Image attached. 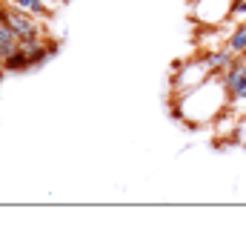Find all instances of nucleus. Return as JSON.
Returning a JSON list of instances; mask_svg holds the SVG:
<instances>
[{
	"mask_svg": "<svg viewBox=\"0 0 246 252\" xmlns=\"http://www.w3.org/2000/svg\"><path fill=\"white\" fill-rule=\"evenodd\" d=\"M200 61L206 63V69H209L212 75H220L223 69H229L232 63L238 61V55H235L229 46H226V49H209V52H203V58H200Z\"/></svg>",
	"mask_w": 246,
	"mask_h": 252,
	"instance_id": "nucleus-2",
	"label": "nucleus"
},
{
	"mask_svg": "<svg viewBox=\"0 0 246 252\" xmlns=\"http://www.w3.org/2000/svg\"><path fill=\"white\" fill-rule=\"evenodd\" d=\"M3 66H6V72H29V69H31L26 52H20V49H17L12 58H6V61H3Z\"/></svg>",
	"mask_w": 246,
	"mask_h": 252,
	"instance_id": "nucleus-5",
	"label": "nucleus"
},
{
	"mask_svg": "<svg viewBox=\"0 0 246 252\" xmlns=\"http://www.w3.org/2000/svg\"><path fill=\"white\" fill-rule=\"evenodd\" d=\"M3 72H6V66H3V58H0V75H3Z\"/></svg>",
	"mask_w": 246,
	"mask_h": 252,
	"instance_id": "nucleus-8",
	"label": "nucleus"
},
{
	"mask_svg": "<svg viewBox=\"0 0 246 252\" xmlns=\"http://www.w3.org/2000/svg\"><path fill=\"white\" fill-rule=\"evenodd\" d=\"M0 26H9V29L17 32V37L20 40H26V37H40L43 34V26H40V20L26 12V9H17V6H0Z\"/></svg>",
	"mask_w": 246,
	"mask_h": 252,
	"instance_id": "nucleus-1",
	"label": "nucleus"
},
{
	"mask_svg": "<svg viewBox=\"0 0 246 252\" xmlns=\"http://www.w3.org/2000/svg\"><path fill=\"white\" fill-rule=\"evenodd\" d=\"M232 15L246 17V0H232Z\"/></svg>",
	"mask_w": 246,
	"mask_h": 252,
	"instance_id": "nucleus-7",
	"label": "nucleus"
},
{
	"mask_svg": "<svg viewBox=\"0 0 246 252\" xmlns=\"http://www.w3.org/2000/svg\"><path fill=\"white\" fill-rule=\"evenodd\" d=\"M20 46V37H17L15 29H9V26H0V58L6 61V58H12Z\"/></svg>",
	"mask_w": 246,
	"mask_h": 252,
	"instance_id": "nucleus-3",
	"label": "nucleus"
},
{
	"mask_svg": "<svg viewBox=\"0 0 246 252\" xmlns=\"http://www.w3.org/2000/svg\"><path fill=\"white\" fill-rule=\"evenodd\" d=\"M9 6H17V9H26L34 17H49V9L43 6V0H6Z\"/></svg>",
	"mask_w": 246,
	"mask_h": 252,
	"instance_id": "nucleus-4",
	"label": "nucleus"
},
{
	"mask_svg": "<svg viewBox=\"0 0 246 252\" xmlns=\"http://www.w3.org/2000/svg\"><path fill=\"white\" fill-rule=\"evenodd\" d=\"M226 46L235 52V55H246V23H241L238 29L229 34V43Z\"/></svg>",
	"mask_w": 246,
	"mask_h": 252,
	"instance_id": "nucleus-6",
	"label": "nucleus"
}]
</instances>
